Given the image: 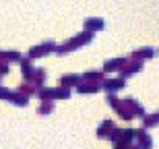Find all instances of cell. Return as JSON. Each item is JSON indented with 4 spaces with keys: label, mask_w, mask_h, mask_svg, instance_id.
<instances>
[{
    "label": "cell",
    "mask_w": 159,
    "mask_h": 149,
    "mask_svg": "<svg viewBox=\"0 0 159 149\" xmlns=\"http://www.w3.org/2000/svg\"><path fill=\"white\" fill-rule=\"evenodd\" d=\"M116 112H118V116H120L122 120H132V118H136L134 112H132V108L128 106V101H126V100L120 101V106L116 108Z\"/></svg>",
    "instance_id": "cell-7"
},
{
    "label": "cell",
    "mask_w": 159,
    "mask_h": 149,
    "mask_svg": "<svg viewBox=\"0 0 159 149\" xmlns=\"http://www.w3.org/2000/svg\"><path fill=\"white\" fill-rule=\"evenodd\" d=\"M116 133H118V128H116V124H114L112 120H103L99 124V128H97V137L99 139H114Z\"/></svg>",
    "instance_id": "cell-2"
},
{
    "label": "cell",
    "mask_w": 159,
    "mask_h": 149,
    "mask_svg": "<svg viewBox=\"0 0 159 149\" xmlns=\"http://www.w3.org/2000/svg\"><path fill=\"white\" fill-rule=\"evenodd\" d=\"M83 81H87V83H101L103 81V72L101 71H89L83 75Z\"/></svg>",
    "instance_id": "cell-13"
},
{
    "label": "cell",
    "mask_w": 159,
    "mask_h": 149,
    "mask_svg": "<svg viewBox=\"0 0 159 149\" xmlns=\"http://www.w3.org/2000/svg\"><path fill=\"white\" fill-rule=\"evenodd\" d=\"M91 37H93V33L85 31V33H81L79 37H70L64 46H58V48H56V52H58V54H66V52H70L72 48H81V46H85V44L91 42Z\"/></svg>",
    "instance_id": "cell-1"
},
{
    "label": "cell",
    "mask_w": 159,
    "mask_h": 149,
    "mask_svg": "<svg viewBox=\"0 0 159 149\" xmlns=\"http://www.w3.org/2000/svg\"><path fill=\"white\" fill-rule=\"evenodd\" d=\"M60 83L64 85V87H72V85H81L83 83V75H66V77L60 79Z\"/></svg>",
    "instance_id": "cell-9"
},
{
    "label": "cell",
    "mask_w": 159,
    "mask_h": 149,
    "mask_svg": "<svg viewBox=\"0 0 159 149\" xmlns=\"http://www.w3.org/2000/svg\"><path fill=\"white\" fill-rule=\"evenodd\" d=\"M141 120H143V126H145V128H153V126L159 124V112H155V114H145Z\"/></svg>",
    "instance_id": "cell-11"
},
{
    "label": "cell",
    "mask_w": 159,
    "mask_h": 149,
    "mask_svg": "<svg viewBox=\"0 0 159 149\" xmlns=\"http://www.w3.org/2000/svg\"><path fill=\"white\" fill-rule=\"evenodd\" d=\"M153 56H155V50L153 48H141V50H136V52H132V56H130V58L147 60V58H153Z\"/></svg>",
    "instance_id": "cell-12"
},
{
    "label": "cell",
    "mask_w": 159,
    "mask_h": 149,
    "mask_svg": "<svg viewBox=\"0 0 159 149\" xmlns=\"http://www.w3.org/2000/svg\"><path fill=\"white\" fill-rule=\"evenodd\" d=\"M50 112H52V104H50V101H48L46 106H43V104L39 106V114H50Z\"/></svg>",
    "instance_id": "cell-18"
},
{
    "label": "cell",
    "mask_w": 159,
    "mask_h": 149,
    "mask_svg": "<svg viewBox=\"0 0 159 149\" xmlns=\"http://www.w3.org/2000/svg\"><path fill=\"white\" fill-rule=\"evenodd\" d=\"M56 48V44L54 42H46V44H41V46H35V48L29 52V58H37V56H46V54H50L52 50Z\"/></svg>",
    "instance_id": "cell-6"
},
{
    "label": "cell",
    "mask_w": 159,
    "mask_h": 149,
    "mask_svg": "<svg viewBox=\"0 0 159 149\" xmlns=\"http://www.w3.org/2000/svg\"><path fill=\"white\" fill-rule=\"evenodd\" d=\"M143 68V60H136V58H130L128 62H126V66H124L122 71H120V77L124 79H128L132 77V75H136V72Z\"/></svg>",
    "instance_id": "cell-3"
},
{
    "label": "cell",
    "mask_w": 159,
    "mask_h": 149,
    "mask_svg": "<svg viewBox=\"0 0 159 149\" xmlns=\"http://www.w3.org/2000/svg\"><path fill=\"white\" fill-rule=\"evenodd\" d=\"M99 89H101V83H87V81H83L77 87L79 93H95V91H99Z\"/></svg>",
    "instance_id": "cell-10"
},
{
    "label": "cell",
    "mask_w": 159,
    "mask_h": 149,
    "mask_svg": "<svg viewBox=\"0 0 159 149\" xmlns=\"http://www.w3.org/2000/svg\"><path fill=\"white\" fill-rule=\"evenodd\" d=\"M85 29L91 33V31H101L103 29V21L101 19H87L85 21Z\"/></svg>",
    "instance_id": "cell-14"
},
{
    "label": "cell",
    "mask_w": 159,
    "mask_h": 149,
    "mask_svg": "<svg viewBox=\"0 0 159 149\" xmlns=\"http://www.w3.org/2000/svg\"><path fill=\"white\" fill-rule=\"evenodd\" d=\"M128 60L126 58H114V60H107L106 64H103V71L106 72H114V71H122L124 66H126Z\"/></svg>",
    "instance_id": "cell-8"
},
{
    "label": "cell",
    "mask_w": 159,
    "mask_h": 149,
    "mask_svg": "<svg viewBox=\"0 0 159 149\" xmlns=\"http://www.w3.org/2000/svg\"><path fill=\"white\" fill-rule=\"evenodd\" d=\"M126 85V79L124 77H118V79H107V81H101V87L107 91V93H114V91L122 89Z\"/></svg>",
    "instance_id": "cell-5"
},
{
    "label": "cell",
    "mask_w": 159,
    "mask_h": 149,
    "mask_svg": "<svg viewBox=\"0 0 159 149\" xmlns=\"http://www.w3.org/2000/svg\"><path fill=\"white\" fill-rule=\"evenodd\" d=\"M54 91H56V100H60V97H62V100H66V97L70 95L68 87H64V85H62V87H58V89H54Z\"/></svg>",
    "instance_id": "cell-16"
},
{
    "label": "cell",
    "mask_w": 159,
    "mask_h": 149,
    "mask_svg": "<svg viewBox=\"0 0 159 149\" xmlns=\"http://www.w3.org/2000/svg\"><path fill=\"white\" fill-rule=\"evenodd\" d=\"M35 71H37V68H33V64H31L29 60L25 58V60H23V75H25L27 79H33V75H35Z\"/></svg>",
    "instance_id": "cell-15"
},
{
    "label": "cell",
    "mask_w": 159,
    "mask_h": 149,
    "mask_svg": "<svg viewBox=\"0 0 159 149\" xmlns=\"http://www.w3.org/2000/svg\"><path fill=\"white\" fill-rule=\"evenodd\" d=\"M134 141H136V147L139 149H151L153 147V139H151V135H149L147 131H136V137H134Z\"/></svg>",
    "instance_id": "cell-4"
},
{
    "label": "cell",
    "mask_w": 159,
    "mask_h": 149,
    "mask_svg": "<svg viewBox=\"0 0 159 149\" xmlns=\"http://www.w3.org/2000/svg\"><path fill=\"white\" fill-rule=\"evenodd\" d=\"M107 106H112L114 110H116V108L120 106V100L116 95H114V93H107Z\"/></svg>",
    "instance_id": "cell-17"
}]
</instances>
